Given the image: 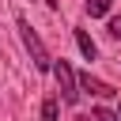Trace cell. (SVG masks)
Returning <instances> with one entry per match:
<instances>
[{
	"mask_svg": "<svg viewBox=\"0 0 121 121\" xmlns=\"http://www.w3.org/2000/svg\"><path fill=\"white\" fill-rule=\"evenodd\" d=\"M15 26H19V38H23V49L30 53V64H34L38 72H49V64H53V57H49V49H45V42L38 38V30H30V23H26V15H19V19H15Z\"/></svg>",
	"mask_w": 121,
	"mask_h": 121,
	"instance_id": "6da1fadb",
	"label": "cell"
},
{
	"mask_svg": "<svg viewBox=\"0 0 121 121\" xmlns=\"http://www.w3.org/2000/svg\"><path fill=\"white\" fill-rule=\"evenodd\" d=\"M49 72L57 76L60 102H64V106H76V102H79V87H76V72H72V64L60 57V60H53V64H49Z\"/></svg>",
	"mask_w": 121,
	"mask_h": 121,
	"instance_id": "7a4b0ae2",
	"label": "cell"
},
{
	"mask_svg": "<svg viewBox=\"0 0 121 121\" xmlns=\"http://www.w3.org/2000/svg\"><path fill=\"white\" fill-rule=\"evenodd\" d=\"M76 87H79V91H87V95H98V98H110V95H113V87H110V83H102V79H95L91 72L76 76Z\"/></svg>",
	"mask_w": 121,
	"mask_h": 121,
	"instance_id": "3957f363",
	"label": "cell"
},
{
	"mask_svg": "<svg viewBox=\"0 0 121 121\" xmlns=\"http://www.w3.org/2000/svg\"><path fill=\"white\" fill-rule=\"evenodd\" d=\"M72 34H76V45H79V53H83L87 60H95V57H98V45L91 42V34H87V30H79V26H76Z\"/></svg>",
	"mask_w": 121,
	"mask_h": 121,
	"instance_id": "277c9868",
	"label": "cell"
},
{
	"mask_svg": "<svg viewBox=\"0 0 121 121\" xmlns=\"http://www.w3.org/2000/svg\"><path fill=\"white\" fill-rule=\"evenodd\" d=\"M110 8H113V0H87V15H91V19L110 15Z\"/></svg>",
	"mask_w": 121,
	"mask_h": 121,
	"instance_id": "5b68a950",
	"label": "cell"
},
{
	"mask_svg": "<svg viewBox=\"0 0 121 121\" xmlns=\"http://www.w3.org/2000/svg\"><path fill=\"white\" fill-rule=\"evenodd\" d=\"M57 106H60L57 95H49V98L42 102V121H57Z\"/></svg>",
	"mask_w": 121,
	"mask_h": 121,
	"instance_id": "8992f818",
	"label": "cell"
},
{
	"mask_svg": "<svg viewBox=\"0 0 121 121\" xmlns=\"http://www.w3.org/2000/svg\"><path fill=\"white\" fill-rule=\"evenodd\" d=\"M110 38H121V19H110Z\"/></svg>",
	"mask_w": 121,
	"mask_h": 121,
	"instance_id": "52a82bcc",
	"label": "cell"
},
{
	"mask_svg": "<svg viewBox=\"0 0 121 121\" xmlns=\"http://www.w3.org/2000/svg\"><path fill=\"white\" fill-rule=\"evenodd\" d=\"M57 4H60V0H45V8H57Z\"/></svg>",
	"mask_w": 121,
	"mask_h": 121,
	"instance_id": "ba28073f",
	"label": "cell"
},
{
	"mask_svg": "<svg viewBox=\"0 0 121 121\" xmlns=\"http://www.w3.org/2000/svg\"><path fill=\"white\" fill-rule=\"evenodd\" d=\"M79 121H95V117H91V113H83V117H79Z\"/></svg>",
	"mask_w": 121,
	"mask_h": 121,
	"instance_id": "9c48e42d",
	"label": "cell"
},
{
	"mask_svg": "<svg viewBox=\"0 0 121 121\" xmlns=\"http://www.w3.org/2000/svg\"><path fill=\"white\" fill-rule=\"evenodd\" d=\"M117 121H121V106H117Z\"/></svg>",
	"mask_w": 121,
	"mask_h": 121,
	"instance_id": "30bf717a",
	"label": "cell"
}]
</instances>
